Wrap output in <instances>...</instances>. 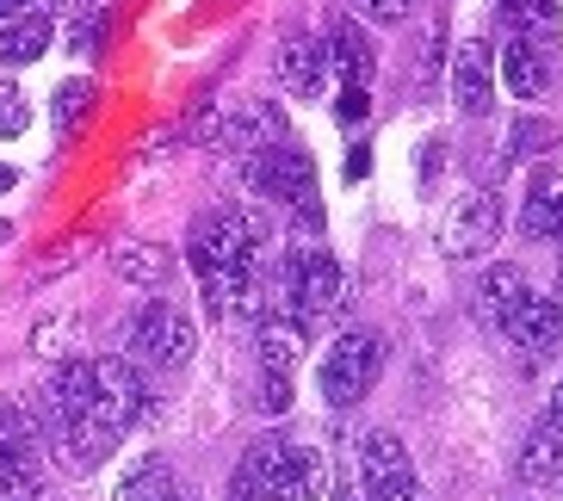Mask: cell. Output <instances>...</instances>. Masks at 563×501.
Segmentation results:
<instances>
[{
    "label": "cell",
    "mask_w": 563,
    "mask_h": 501,
    "mask_svg": "<svg viewBox=\"0 0 563 501\" xmlns=\"http://www.w3.org/2000/svg\"><path fill=\"white\" fill-rule=\"evenodd\" d=\"M186 254H192V272L205 285V303L211 310H230L235 291L249 279H261V267L273 260V223L254 204L249 211H217V218L192 223Z\"/></svg>",
    "instance_id": "6da1fadb"
},
{
    "label": "cell",
    "mask_w": 563,
    "mask_h": 501,
    "mask_svg": "<svg viewBox=\"0 0 563 501\" xmlns=\"http://www.w3.org/2000/svg\"><path fill=\"white\" fill-rule=\"evenodd\" d=\"M279 298H285V316L298 322L303 334L329 329V322L341 316V303H347V272H341V260H334V254L298 248V254H285Z\"/></svg>",
    "instance_id": "7a4b0ae2"
},
{
    "label": "cell",
    "mask_w": 563,
    "mask_h": 501,
    "mask_svg": "<svg viewBox=\"0 0 563 501\" xmlns=\"http://www.w3.org/2000/svg\"><path fill=\"white\" fill-rule=\"evenodd\" d=\"M249 458L261 465L266 477V496L273 501H316L322 483H329V458L303 439H285V434H266L249 446Z\"/></svg>",
    "instance_id": "3957f363"
},
{
    "label": "cell",
    "mask_w": 563,
    "mask_h": 501,
    "mask_svg": "<svg viewBox=\"0 0 563 501\" xmlns=\"http://www.w3.org/2000/svg\"><path fill=\"white\" fill-rule=\"evenodd\" d=\"M378 371H384V341H378L372 329H347L329 353H322L316 385H322V397H329L334 409H353V402L372 397Z\"/></svg>",
    "instance_id": "277c9868"
},
{
    "label": "cell",
    "mask_w": 563,
    "mask_h": 501,
    "mask_svg": "<svg viewBox=\"0 0 563 501\" xmlns=\"http://www.w3.org/2000/svg\"><path fill=\"white\" fill-rule=\"evenodd\" d=\"M192 341H199V329H192L186 310H174V303H143L131 334H124V353H131V366L180 371L192 359Z\"/></svg>",
    "instance_id": "5b68a950"
},
{
    "label": "cell",
    "mask_w": 563,
    "mask_h": 501,
    "mask_svg": "<svg viewBox=\"0 0 563 501\" xmlns=\"http://www.w3.org/2000/svg\"><path fill=\"white\" fill-rule=\"evenodd\" d=\"M242 180L254 186V192H266V199H285L298 204L310 223H322V204H316V162L310 149H291V143H279V149L266 155H249L242 162Z\"/></svg>",
    "instance_id": "8992f818"
},
{
    "label": "cell",
    "mask_w": 563,
    "mask_h": 501,
    "mask_svg": "<svg viewBox=\"0 0 563 501\" xmlns=\"http://www.w3.org/2000/svg\"><path fill=\"white\" fill-rule=\"evenodd\" d=\"M360 489H365V501H421L415 458L390 427H372L360 439Z\"/></svg>",
    "instance_id": "52a82bcc"
},
{
    "label": "cell",
    "mask_w": 563,
    "mask_h": 501,
    "mask_svg": "<svg viewBox=\"0 0 563 501\" xmlns=\"http://www.w3.org/2000/svg\"><path fill=\"white\" fill-rule=\"evenodd\" d=\"M93 385H100V397H93V421H100L112 439H124L136 427V421L150 415V385L136 378L131 359H93Z\"/></svg>",
    "instance_id": "ba28073f"
},
{
    "label": "cell",
    "mask_w": 563,
    "mask_h": 501,
    "mask_svg": "<svg viewBox=\"0 0 563 501\" xmlns=\"http://www.w3.org/2000/svg\"><path fill=\"white\" fill-rule=\"evenodd\" d=\"M496 235H501V199L477 186V192H464L446 211V223H440V254L446 260H477V254L496 248Z\"/></svg>",
    "instance_id": "9c48e42d"
},
{
    "label": "cell",
    "mask_w": 563,
    "mask_h": 501,
    "mask_svg": "<svg viewBox=\"0 0 563 501\" xmlns=\"http://www.w3.org/2000/svg\"><path fill=\"white\" fill-rule=\"evenodd\" d=\"M279 143H291V118H285V105H266V100H249V105H230L223 112V143L217 149L230 155H266L279 149Z\"/></svg>",
    "instance_id": "30bf717a"
},
{
    "label": "cell",
    "mask_w": 563,
    "mask_h": 501,
    "mask_svg": "<svg viewBox=\"0 0 563 501\" xmlns=\"http://www.w3.org/2000/svg\"><path fill=\"white\" fill-rule=\"evenodd\" d=\"M514 477H520L527 489H551L563 477V385H558V397L545 402V415L532 421L527 446H520V458H514Z\"/></svg>",
    "instance_id": "8fae6325"
},
{
    "label": "cell",
    "mask_w": 563,
    "mask_h": 501,
    "mask_svg": "<svg viewBox=\"0 0 563 501\" xmlns=\"http://www.w3.org/2000/svg\"><path fill=\"white\" fill-rule=\"evenodd\" d=\"M93 397H100V385H93V359H63V366L51 371V390H44V421H81L93 415Z\"/></svg>",
    "instance_id": "7c38bea8"
},
{
    "label": "cell",
    "mask_w": 563,
    "mask_h": 501,
    "mask_svg": "<svg viewBox=\"0 0 563 501\" xmlns=\"http://www.w3.org/2000/svg\"><path fill=\"white\" fill-rule=\"evenodd\" d=\"M452 100L464 105L471 118H483L496 105V51L489 44H459V63H452Z\"/></svg>",
    "instance_id": "4fadbf2b"
},
{
    "label": "cell",
    "mask_w": 563,
    "mask_h": 501,
    "mask_svg": "<svg viewBox=\"0 0 563 501\" xmlns=\"http://www.w3.org/2000/svg\"><path fill=\"white\" fill-rule=\"evenodd\" d=\"M279 81H285V93H298V100H322V93H329V51H322L316 37H285Z\"/></svg>",
    "instance_id": "5bb4252c"
},
{
    "label": "cell",
    "mask_w": 563,
    "mask_h": 501,
    "mask_svg": "<svg viewBox=\"0 0 563 501\" xmlns=\"http://www.w3.org/2000/svg\"><path fill=\"white\" fill-rule=\"evenodd\" d=\"M329 68H341L347 75V87H365L372 75H378V56H372V37H365L360 19H334V32H329Z\"/></svg>",
    "instance_id": "9a60e30c"
},
{
    "label": "cell",
    "mask_w": 563,
    "mask_h": 501,
    "mask_svg": "<svg viewBox=\"0 0 563 501\" xmlns=\"http://www.w3.org/2000/svg\"><path fill=\"white\" fill-rule=\"evenodd\" d=\"M254 353H261V371L266 378H291L303 359V329L291 316H266L254 329Z\"/></svg>",
    "instance_id": "2e32d148"
},
{
    "label": "cell",
    "mask_w": 563,
    "mask_h": 501,
    "mask_svg": "<svg viewBox=\"0 0 563 501\" xmlns=\"http://www.w3.org/2000/svg\"><path fill=\"white\" fill-rule=\"evenodd\" d=\"M51 37H56V19L44 7H25L13 25H0V63H37L51 51Z\"/></svg>",
    "instance_id": "e0dca14e"
},
{
    "label": "cell",
    "mask_w": 563,
    "mask_h": 501,
    "mask_svg": "<svg viewBox=\"0 0 563 501\" xmlns=\"http://www.w3.org/2000/svg\"><path fill=\"white\" fill-rule=\"evenodd\" d=\"M501 68V87H508L514 100H545V81H551V68L545 56L532 51V44H520V37H508V51L496 56Z\"/></svg>",
    "instance_id": "ac0fdd59"
},
{
    "label": "cell",
    "mask_w": 563,
    "mask_h": 501,
    "mask_svg": "<svg viewBox=\"0 0 563 501\" xmlns=\"http://www.w3.org/2000/svg\"><path fill=\"white\" fill-rule=\"evenodd\" d=\"M501 334H508L514 347L545 353L551 341L563 334V316H558V303H551V298H527V303H520V310H514L508 322H501Z\"/></svg>",
    "instance_id": "d6986e66"
},
{
    "label": "cell",
    "mask_w": 563,
    "mask_h": 501,
    "mask_svg": "<svg viewBox=\"0 0 563 501\" xmlns=\"http://www.w3.org/2000/svg\"><path fill=\"white\" fill-rule=\"evenodd\" d=\"M527 298H532V285H527V272H520V267H489V272L477 279V303H483V316L496 322V329H501V322H508Z\"/></svg>",
    "instance_id": "ffe728a7"
},
{
    "label": "cell",
    "mask_w": 563,
    "mask_h": 501,
    "mask_svg": "<svg viewBox=\"0 0 563 501\" xmlns=\"http://www.w3.org/2000/svg\"><path fill=\"white\" fill-rule=\"evenodd\" d=\"M112 267H118V279L143 285V291H162L174 260H167V248H155V242H124V248L112 254Z\"/></svg>",
    "instance_id": "44dd1931"
},
{
    "label": "cell",
    "mask_w": 563,
    "mask_h": 501,
    "mask_svg": "<svg viewBox=\"0 0 563 501\" xmlns=\"http://www.w3.org/2000/svg\"><path fill=\"white\" fill-rule=\"evenodd\" d=\"M13 458H44V439H37L25 409L0 402V465H13Z\"/></svg>",
    "instance_id": "7402d4cb"
},
{
    "label": "cell",
    "mask_w": 563,
    "mask_h": 501,
    "mask_svg": "<svg viewBox=\"0 0 563 501\" xmlns=\"http://www.w3.org/2000/svg\"><path fill=\"white\" fill-rule=\"evenodd\" d=\"M180 489H174V470L162 465V458H143V465L118 483V501H174Z\"/></svg>",
    "instance_id": "603a6c76"
},
{
    "label": "cell",
    "mask_w": 563,
    "mask_h": 501,
    "mask_svg": "<svg viewBox=\"0 0 563 501\" xmlns=\"http://www.w3.org/2000/svg\"><path fill=\"white\" fill-rule=\"evenodd\" d=\"M0 501H44V458L0 465Z\"/></svg>",
    "instance_id": "cb8c5ba5"
},
{
    "label": "cell",
    "mask_w": 563,
    "mask_h": 501,
    "mask_svg": "<svg viewBox=\"0 0 563 501\" xmlns=\"http://www.w3.org/2000/svg\"><path fill=\"white\" fill-rule=\"evenodd\" d=\"M87 112H93V81H81V75H75V81L56 87V131H63V136L81 131Z\"/></svg>",
    "instance_id": "d4e9b609"
},
{
    "label": "cell",
    "mask_w": 563,
    "mask_h": 501,
    "mask_svg": "<svg viewBox=\"0 0 563 501\" xmlns=\"http://www.w3.org/2000/svg\"><path fill=\"white\" fill-rule=\"evenodd\" d=\"M63 37H68V51H75V56H93L106 44V7H81V13H68L63 19Z\"/></svg>",
    "instance_id": "484cf974"
},
{
    "label": "cell",
    "mask_w": 563,
    "mask_h": 501,
    "mask_svg": "<svg viewBox=\"0 0 563 501\" xmlns=\"http://www.w3.org/2000/svg\"><path fill=\"white\" fill-rule=\"evenodd\" d=\"M551 143H558V131H551L545 118H520L508 136V155H520V162H539V155H551Z\"/></svg>",
    "instance_id": "4316f807"
},
{
    "label": "cell",
    "mask_w": 563,
    "mask_h": 501,
    "mask_svg": "<svg viewBox=\"0 0 563 501\" xmlns=\"http://www.w3.org/2000/svg\"><path fill=\"white\" fill-rule=\"evenodd\" d=\"M32 131V105L13 81H0V136H25Z\"/></svg>",
    "instance_id": "83f0119b"
},
{
    "label": "cell",
    "mask_w": 563,
    "mask_h": 501,
    "mask_svg": "<svg viewBox=\"0 0 563 501\" xmlns=\"http://www.w3.org/2000/svg\"><path fill=\"white\" fill-rule=\"evenodd\" d=\"M230 501H273V496H266L261 465H254L249 452H242V458H235V470H230Z\"/></svg>",
    "instance_id": "f1b7e54d"
},
{
    "label": "cell",
    "mask_w": 563,
    "mask_h": 501,
    "mask_svg": "<svg viewBox=\"0 0 563 501\" xmlns=\"http://www.w3.org/2000/svg\"><path fill=\"white\" fill-rule=\"evenodd\" d=\"M365 19H378V25H402V19L415 13V0H353Z\"/></svg>",
    "instance_id": "f546056e"
},
{
    "label": "cell",
    "mask_w": 563,
    "mask_h": 501,
    "mask_svg": "<svg viewBox=\"0 0 563 501\" xmlns=\"http://www.w3.org/2000/svg\"><path fill=\"white\" fill-rule=\"evenodd\" d=\"M291 397H298V390H291V378H266V371H261V409H266V415H285V409H291Z\"/></svg>",
    "instance_id": "4dcf8cb0"
},
{
    "label": "cell",
    "mask_w": 563,
    "mask_h": 501,
    "mask_svg": "<svg viewBox=\"0 0 563 501\" xmlns=\"http://www.w3.org/2000/svg\"><path fill=\"white\" fill-rule=\"evenodd\" d=\"M365 112H372L365 87H341V100H334V118H341V131H347V124H365Z\"/></svg>",
    "instance_id": "1f68e13d"
},
{
    "label": "cell",
    "mask_w": 563,
    "mask_h": 501,
    "mask_svg": "<svg viewBox=\"0 0 563 501\" xmlns=\"http://www.w3.org/2000/svg\"><path fill=\"white\" fill-rule=\"evenodd\" d=\"M334 501H365V489H360V477H353V470H341V477H334Z\"/></svg>",
    "instance_id": "d6a6232c"
},
{
    "label": "cell",
    "mask_w": 563,
    "mask_h": 501,
    "mask_svg": "<svg viewBox=\"0 0 563 501\" xmlns=\"http://www.w3.org/2000/svg\"><path fill=\"white\" fill-rule=\"evenodd\" d=\"M545 235H563V186L551 192V211H545Z\"/></svg>",
    "instance_id": "836d02e7"
},
{
    "label": "cell",
    "mask_w": 563,
    "mask_h": 501,
    "mask_svg": "<svg viewBox=\"0 0 563 501\" xmlns=\"http://www.w3.org/2000/svg\"><path fill=\"white\" fill-rule=\"evenodd\" d=\"M365 167H372V149H353L347 155V180H365Z\"/></svg>",
    "instance_id": "e575fe53"
},
{
    "label": "cell",
    "mask_w": 563,
    "mask_h": 501,
    "mask_svg": "<svg viewBox=\"0 0 563 501\" xmlns=\"http://www.w3.org/2000/svg\"><path fill=\"white\" fill-rule=\"evenodd\" d=\"M520 7H527V0H496V13H501V25H508V32L520 25Z\"/></svg>",
    "instance_id": "d590c367"
},
{
    "label": "cell",
    "mask_w": 563,
    "mask_h": 501,
    "mask_svg": "<svg viewBox=\"0 0 563 501\" xmlns=\"http://www.w3.org/2000/svg\"><path fill=\"white\" fill-rule=\"evenodd\" d=\"M19 13H25V0H0V25H13Z\"/></svg>",
    "instance_id": "8d00e7d4"
},
{
    "label": "cell",
    "mask_w": 563,
    "mask_h": 501,
    "mask_svg": "<svg viewBox=\"0 0 563 501\" xmlns=\"http://www.w3.org/2000/svg\"><path fill=\"white\" fill-rule=\"evenodd\" d=\"M13 180H19V174H13V167H7V162H0V199L13 192Z\"/></svg>",
    "instance_id": "74e56055"
},
{
    "label": "cell",
    "mask_w": 563,
    "mask_h": 501,
    "mask_svg": "<svg viewBox=\"0 0 563 501\" xmlns=\"http://www.w3.org/2000/svg\"><path fill=\"white\" fill-rule=\"evenodd\" d=\"M551 303H558V316H563V279H558V291H551Z\"/></svg>",
    "instance_id": "f35d334b"
},
{
    "label": "cell",
    "mask_w": 563,
    "mask_h": 501,
    "mask_svg": "<svg viewBox=\"0 0 563 501\" xmlns=\"http://www.w3.org/2000/svg\"><path fill=\"white\" fill-rule=\"evenodd\" d=\"M0 242H13V223H7V218H0Z\"/></svg>",
    "instance_id": "ab89813d"
},
{
    "label": "cell",
    "mask_w": 563,
    "mask_h": 501,
    "mask_svg": "<svg viewBox=\"0 0 563 501\" xmlns=\"http://www.w3.org/2000/svg\"><path fill=\"white\" fill-rule=\"evenodd\" d=\"M174 501H186V496H174Z\"/></svg>",
    "instance_id": "60d3db41"
}]
</instances>
